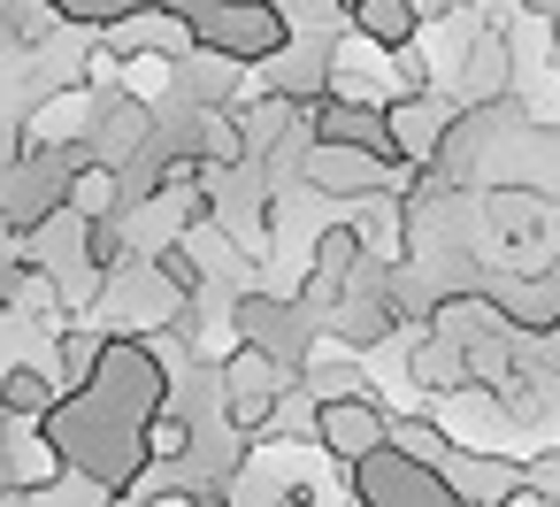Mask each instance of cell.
Instances as JSON below:
<instances>
[{
	"label": "cell",
	"instance_id": "obj_16",
	"mask_svg": "<svg viewBox=\"0 0 560 507\" xmlns=\"http://www.w3.org/2000/svg\"><path fill=\"white\" fill-rule=\"evenodd\" d=\"M101 346H108V331H70V323H62V361H55V384H62V392H78V384L93 377Z\"/></svg>",
	"mask_w": 560,
	"mask_h": 507
},
{
	"label": "cell",
	"instance_id": "obj_13",
	"mask_svg": "<svg viewBox=\"0 0 560 507\" xmlns=\"http://www.w3.org/2000/svg\"><path fill=\"white\" fill-rule=\"evenodd\" d=\"M170 78H177V55L139 47V55H124V85H116V93H131V101H162V93H170Z\"/></svg>",
	"mask_w": 560,
	"mask_h": 507
},
{
	"label": "cell",
	"instance_id": "obj_6",
	"mask_svg": "<svg viewBox=\"0 0 560 507\" xmlns=\"http://www.w3.org/2000/svg\"><path fill=\"white\" fill-rule=\"evenodd\" d=\"M93 116H101V93L93 85H62V93H47L39 101V116L24 124V147H62V139H93Z\"/></svg>",
	"mask_w": 560,
	"mask_h": 507
},
{
	"label": "cell",
	"instance_id": "obj_10",
	"mask_svg": "<svg viewBox=\"0 0 560 507\" xmlns=\"http://www.w3.org/2000/svg\"><path fill=\"white\" fill-rule=\"evenodd\" d=\"M62 469H70V461L55 453V438H47V430H32V438H16L9 453H0V484H9V492H47Z\"/></svg>",
	"mask_w": 560,
	"mask_h": 507
},
{
	"label": "cell",
	"instance_id": "obj_15",
	"mask_svg": "<svg viewBox=\"0 0 560 507\" xmlns=\"http://www.w3.org/2000/svg\"><path fill=\"white\" fill-rule=\"evenodd\" d=\"M460 78H468V93H476V101H491V93L506 85V32H476V55H468V70H460Z\"/></svg>",
	"mask_w": 560,
	"mask_h": 507
},
{
	"label": "cell",
	"instance_id": "obj_17",
	"mask_svg": "<svg viewBox=\"0 0 560 507\" xmlns=\"http://www.w3.org/2000/svg\"><path fill=\"white\" fill-rule=\"evenodd\" d=\"M147 461H192V423H177L170 407L147 415Z\"/></svg>",
	"mask_w": 560,
	"mask_h": 507
},
{
	"label": "cell",
	"instance_id": "obj_19",
	"mask_svg": "<svg viewBox=\"0 0 560 507\" xmlns=\"http://www.w3.org/2000/svg\"><path fill=\"white\" fill-rule=\"evenodd\" d=\"M552 507H560V499H552Z\"/></svg>",
	"mask_w": 560,
	"mask_h": 507
},
{
	"label": "cell",
	"instance_id": "obj_14",
	"mask_svg": "<svg viewBox=\"0 0 560 507\" xmlns=\"http://www.w3.org/2000/svg\"><path fill=\"white\" fill-rule=\"evenodd\" d=\"M384 446H399V453H407V461H422V469H445V461L460 453L438 423H392V430H384Z\"/></svg>",
	"mask_w": 560,
	"mask_h": 507
},
{
	"label": "cell",
	"instance_id": "obj_8",
	"mask_svg": "<svg viewBox=\"0 0 560 507\" xmlns=\"http://www.w3.org/2000/svg\"><path fill=\"white\" fill-rule=\"evenodd\" d=\"M346 24H353L369 47L399 55V47H415V24H422V9H415V0H353V9H346Z\"/></svg>",
	"mask_w": 560,
	"mask_h": 507
},
{
	"label": "cell",
	"instance_id": "obj_11",
	"mask_svg": "<svg viewBox=\"0 0 560 507\" xmlns=\"http://www.w3.org/2000/svg\"><path fill=\"white\" fill-rule=\"evenodd\" d=\"M55 400H62V384L47 369H32V361H16L9 377H0V415H16V423H39Z\"/></svg>",
	"mask_w": 560,
	"mask_h": 507
},
{
	"label": "cell",
	"instance_id": "obj_1",
	"mask_svg": "<svg viewBox=\"0 0 560 507\" xmlns=\"http://www.w3.org/2000/svg\"><path fill=\"white\" fill-rule=\"evenodd\" d=\"M170 407V377H162V354L147 338H108L93 377L78 392H62L39 430L55 438V453L70 469H85L101 492H124L139 469H147V415Z\"/></svg>",
	"mask_w": 560,
	"mask_h": 507
},
{
	"label": "cell",
	"instance_id": "obj_5",
	"mask_svg": "<svg viewBox=\"0 0 560 507\" xmlns=\"http://www.w3.org/2000/svg\"><path fill=\"white\" fill-rule=\"evenodd\" d=\"M384 430H392V415L369 400V384H361V392H330V400H315V438H323V453H338L346 469H353L369 446H384Z\"/></svg>",
	"mask_w": 560,
	"mask_h": 507
},
{
	"label": "cell",
	"instance_id": "obj_3",
	"mask_svg": "<svg viewBox=\"0 0 560 507\" xmlns=\"http://www.w3.org/2000/svg\"><path fill=\"white\" fill-rule=\"evenodd\" d=\"M353 499L361 507H476V499H460V484L445 469H422L399 446H369L353 461Z\"/></svg>",
	"mask_w": 560,
	"mask_h": 507
},
{
	"label": "cell",
	"instance_id": "obj_18",
	"mask_svg": "<svg viewBox=\"0 0 560 507\" xmlns=\"http://www.w3.org/2000/svg\"><path fill=\"white\" fill-rule=\"evenodd\" d=\"M338 9H353V0H338Z\"/></svg>",
	"mask_w": 560,
	"mask_h": 507
},
{
	"label": "cell",
	"instance_id": "obj_4",
	"mask_svg": "<svg viewBox=\"0 0 560 507\" xmlns=\"http://www.w3.org/2000/svg\"><path fill=\"white\" fill-rule=\"evenodd\" d=\"M399 154H384V147H353V139H315V154H307V185L315 193H338V200H376V193H392L399 185Z\"/></svg>",
	"mask_w": 560,
	"mask_h": 507
},
{
	"label": "cell",
	"instance_id": "obj_12",
	"mask_svg": "<svg viewBox=\"0 0 560 507\" xmlns=\"http://www.w3.org/2000/svg\"><path fill=\"white\" fill-rule=\"evenodd\" d=\"M415 384L422 392H468V346L453 331L430 338V346H415Z\"/></svg>",
	"mask_w": 560,
	"mask_h": 507
},
{
	"label": "cell",
	"instance_id": "obj_9",
	"mask_svg": "<svg viewBox=\"0 0 560 507\" xmlns=\"http://www.w3.org/2000/svg\"><path fill=\"white\" fill-rule=\"evenodd\" d=\"M116 200H124V170H116V162H85V170H70V185H62V216H78V223L116 216Z\"/></svg>",
	"mask_w": 560,
	"mask_h": 507
},
{
	"label": "cell",
	"instance_id": "obj_2",
	"mask_svg": "<svg viewBox=\"0 0 560 507\" xmlns=\"http://www.w3.org/2000/svg\"><path fill=\"white\" fill-rule=\"evenodd\" d=\"M55 9L78 16V24H101V32H116L124 16L162 9L192 32L200 55H231V62H254V70L292 47V24H284L277 0H55Z\"/></svg>",
	"mask_w": 560,
	"mask_h": 507
},
{
	"label": "cell",
	"instance_id": "obj_7",
	"mask_svg": "<svg viewBox=\"0 0 560 507\" xmlns=\"http://www.w3.org/2000/svg\"><path fill=\"white\" fill-rule=\"evenodd\" d=\"M369 246H361V223H330L323 239H315V292L300 300V308H315V300H338L346 285H353V262H361Z\"/></svg>",
	"mask_w": 560,
	"mask_h": 507
}]
</instances>
